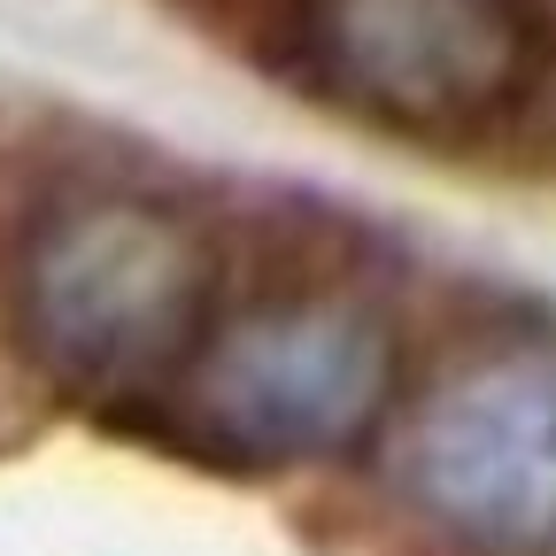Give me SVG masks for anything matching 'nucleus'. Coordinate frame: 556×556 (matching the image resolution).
<instances>
[{
  "label": "nucleus",
  "instance_id": "f257e3e1",
  "mask_svg": "<svg viewBox=\"0 0 556 556\" xmlns=\"http://www.w3.org/2000/svg\"><path fill=\"white\" fill-rule=\"evenodd\" d=\"M16 317L39 371L124 402L186 371L208 317V248L170 208L86 193L31 225L16 263Z\"/></svg>",
  "mask_w": 556,
  "mask_h": 556
},
{
  "label": "nucleus",
  "instance_id": "20e7f679",
  "mask_svg": "<svg viewBox=\"0 0 556 556\" xmlns=\"http://www.w3.org/2000/svg\"><path fill=\"white\" fill-rule=\"evenodd\" d=\"M409 503L486 556H556V348L456 371L402 441Z\"/></svg>",
  "mask_w": 556,
  "mask_h": 556
},
{
  "label": "nucleus",
  "instance_id": "f03ea898",
  "mask_svg": "<svg viewBox=\"0 0 556 556\" xmlns=\"http://www.w3.org/2000/svg\"><path fill=\"white\" fill-rule=\"evenodd\" d=\"M302 62L379 124L471 131L541 70V0H294Z\"/></svg>",
  "mask_w": 556,
  "mask_h": 556
},
{
  "label": "nucleus",
  "instance_id": "7ed1b4c3",
  "mask_svg": "<svg viewBox=\"0 0 556 556\" xmlns=\"http://www.w3.org/2000/svg\"><path fill=\"white\" fill-rule=\"evenodd\" d=\"M394 387V340L356 302H278L201 356L186 417L248 464H302L348 448Z\"/></svg>",
  "mask_w": 556,
  "mask_h": 556
}]
</instances>
